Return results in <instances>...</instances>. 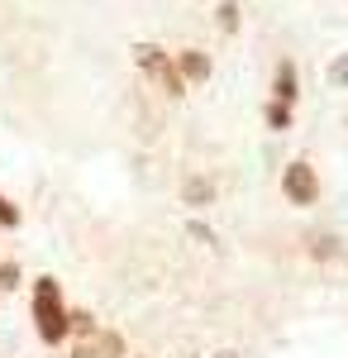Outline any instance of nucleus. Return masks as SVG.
<instances>
[{"instance_id": "obj_11", "label": "nucleus", "mask_w": 348, "mask_h": 358, "mask_svg": "<svg viewBox=\"0 0 348 358\" xmlns=\"http://www.w3.org/2000/svg\"><path fill=\"white\" fill-rule=\"evenodd\" d=\"M24 287V268L15 263V258H0V296H10V292H20Z\"/></svg>"}, {"instance_id": "obj_1", "label": "nucleus", "mask_w": 348, "mask_h": 358, "mask_svg": "<svg viewBox=\"0 0 348 358\" xmlns=\"http://www.w3.org/2000/svg\"><path fill=\"white\" fill-rule=\"evenodd\" d=\"M67 296H62V282L53 273H43L34 287H29V320H34V334L43 349H62L72 339V325H67Z\"/></svg>"}, {"instance_id": "obj_2", "label": "nucleus", "mask_w": 348, "mask_h": 358, "mask_svg": "<svg viewBox=\"0 0 348 358\" xmlns=\"http://www.w3.org/2000/svg\"><path fill=\"white\" fill-rule=\"evenodd\" d=\"M134 67L148 77V82L158 86L167 101H182L191 86L182 82V72H177V62H172V53L162 48V43H134Z\"/></svg>"}, {"instance_id": "obj_15", "label": "nucleus", "mask_w": 348, "mask_h": 358, "mask_svg": "<svg viewBox=\"0 0 348 358\" xmlns=\"http://www.w3.org/2000/svg\"><path fill=\"white\" fill-rule=\"evenodd\" d=\"M191 234H196V239H205V244H215V234H210V229H205L201 220H191Z\"/></svg>"}, {"instance_id": "obj_9", "label": "nucleus", "mask_w": 348, "mask_h": 358, "mask_svg": "<svg viewBox=\"0 0 348 358\" xmlns=\"http://www.w3.org/2000/svg\"><path fill=\"white\" fill-rule=\"evenodd\" d=\"M263 120H268L272 134H287V129L296 124V106H282V101H272V96H268V106H263Z\"/></svg>"}, {"instance_id": "obj_13", "label": "nucleus", "mask_w": 348, "mask_h": 358, "mask_svg": "<svg viewBox=\"0 0 348 358\" xmlns=\"http://www.w3.org/2000/svg\"><path fill=\"white\" fill-rule=\"evenodd\" d=\"M20 224H24V210H20L10 196L0 192V229H20Z\"/></svg>"}, {"instance_id": "obj_16", "label": "nucleus", "mask_w": 348, "mask_h": 358, "mask_svg": "<svg viewBox=\"0 0 348 358\" xmlns=\"http://www.w3.org/2000/svg\"><path fill=\"white\" fill-rule=\"evenodd\" d=\"M67 358H96V354H91V344H77V349H72Z\"/></svg>"}, {"instance_id": "obj_10", "label": "nucleus", "mask_w": 348, "mask_h": 358, "mask_svg": "<svg viewBox=\"0 0 348 358\" xmlns=\"http://www.w3.org/2000/svg\"><path fill=\"white\" fill-rule=\"evenodd\" d=\"M305 253H310L315 263H334V258H344V239H339V234H315Z\"/></svg>"}, {"instance_id": "obj_17", "label": "nucleus", "mask_w": 348, "mask_h": 358, "mask_svg": "<svg viewBox=\"0 0 348 358\" xmlns=\"http://www.w3.org/2000/svg\"><path fill=\"white\" fill-rule=\"evenodd\" d=\"M210 358H239V354H234V349H219V354H210Z\"/></svg>"}, {"instance_id": "obj_8", "label": "nucleus", "mask_w": 348, "mask_h": 358, "mask_svg": "<svg viewBox=\"0 0 348 358\" xmlns=\"http://www.w3.org/2000/svg\"><path fill=\"white\" fill-rule=\"evenodd\" d=\"M67 325H72V339H77V344H91L96 330H101L96 310H86V306H72V310H67Z\"/></svg>"}, {"instance_id": "obj_12", "label": "nucleus", "mask_w": 348, "mask_h": 358, "mask_svg": "<svg viewBox=\"0 0 348 358\" xmlns=\"http://www.w3.org/2000/svg\"><path fill=\"white\" fill-rule=\"evenodd\" d=\"M215 24H219V34H239V0H224L215 10Z\"/></svg>"}, {"instance_id": "obj_5", "label": "nucleus", "mask_w": 348, "mask_h": 358, "mask_svg": "<svg viewBox=\"0 0 348 358\" xmlns=\"http://www.w3.org/2000/svg\"><path fill=\"white\" fill-rule=\"evenodd\" d=\"M272 101H282V106H296L300 101V72H296L291 57H282L277 72H272Z\"/></svg>"}, {"instance_id": "obj_4", "label": "nucleus", "mask_w": 348, "mask_h": 358, "mask_svg": "<svg viewBox=\"0 0 348 358\" xmlns=\"http://www.w3.org/2000/svg\"><path fill=\"white\" fill-rule=\"evenodd\" d=\"M172 62H177V72H182V82H187V86H205L215 77V62H210L205 48H177Z\"/></svg>"}, {"instance_id": "obj_7", "label": "nucleus", "mask_w": 348, "mask_h": 358, "mask_svg": "<svg viewBox=\"0 0 348 358\" xmlns=\"http://www.w3.org/2000/svg\"><path fill=\"white\" fill-rule=\"evenodd\" d=\"M91 354L96 358H129V339L115 330V325H101L96 339H91Z\"/></svg>"}, {"instance_id": "obj_3", "label": "nucleus", "mask_w": 348, "mask_h": 358, "mask_svg": "<svg viewBox=\"0 0 348 358\" xmlns=\"http://www.w3.org/2000/svg\"><path fill=\"white\" fill-rule=\"evenodd\" d=\"M282 201L296 206V210H305V206L320 201V172L305 163V158H291V163L282 167Z\"/></svg>"}, {"instance_id": "obj_14", "label": "nucleus", "mask_w": 348, "mask_h": 358, "mask_svg": "<svg viewBox=\"0 0 348 358\" xmlns=\"http://www.w3.org/2000/svg\"><path fill=\"white\" fill-rule=\"evenodd\" d=\"M324 77H329V86H334V91H348V53H339V57H334Z\"/></svg>"}, {"instance_id": "obj_6", "label": "nucleus", "mask_w": 348, "mask_h": 358, "mask_svg": "<svg viewBox=\"0 0 348 358\" xmlns=\"http://www.w3.org/2000/svg\"><path fill=\"white\" fill-rule=\"evenodd\" d=\"M215 177H205V172H191V177H182V201H187L191 210H205V206H215Z\"/></svg>"}, {"instance_id": "obj_18", "label": "nucleus", "mask_w": 348, "mask_h": 358, "mask_svg": "<svg viewBox=\"0 0 348 358\" xmlns=\"http://www.w3.org/2000/svg\"><path fill=\"white\" fill-rule=\"evenodd\" d=\"M129 358H143V354H129Z\"/></svg>"}]
</instances>
